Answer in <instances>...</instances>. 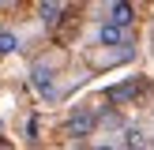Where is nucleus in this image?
Segmentation results:
<instances>
[{
    "mask_svg": "<svg viewBox=\"0 0 154 150\" xmlns=\"http://www.w3.org/2000/svg\"><path fill=\"white\" fill-rule=\"evenodd\" d=\"M94 124H98V116H94L90 109H83V112H75V116L68 120V135H75V139H79V135H90Z\"/></svg>",
    "mask_w": 154,
    "mask_h": 150,
    "instance_id": "obj_4",
    "label": "nucleus"
},
{
    "mask_svg": "<svg viewBox=\"0 0 154 150\" xmlns=\"http://www.w3.org/2000/svg\"><path fill=\"white\" fill-rule=\"evenodd\" d=\"M109 19H113V22H120V26H132V22H135V8H132V0H113Z\"/></svg>",
    "mask_w": 154,
    "mask_h": 150,
    "instance_id": "obj_5",
    "label": "nucleus"
},
{
    "mask_svg": "<svg viewBox=\"0 0 154 150\" xmlns=\"http://www.w3.org/2000/svg\"><path fill=\"white\" fill-rule=\"evenodd\" d=\"M60 15H64V0H42V4H38V19H42L45 26H53Z\"/></svg>",
    "mask_w": 154,
    "mask_h": 150,
    "instance_id": "obj_6",
    "label": "nucleus"
},
{
    "mask_svg": "<svg viewBox=\"0 0 154 150\" xmlns=\"http://www.w3.org/2000/svg\"><path fill=\"white\" fill-rule=\"evenodd\" d=\"M19 49V34H11V30H0V56H8V52Z\"/></svg>",
    "mask_w": 154,
    "mask_h": 150,
    "instance_id": "obj_7",
    "label": "nucleus"
},
{
    "mask_svg": "<svg viewBox=\"0 0 154 150\" xmlns=\"http://www.w3.org/2000/svg\"><path fill=\"white\" fill-rule=\"evenodd\" d=\"M143 146H147L143 131H139V128H128V150H143Z\"/></svg>",
    "mask_w": 154,
    "mask_h": 150,
    "instance_id": "obj_8",
    "label": "nucleus"
},
{
    "mask_svg": "<svg viewBox=\"0 0 154 150\" xmlns=\"http://www.w3.org/2000/svg\"><path fill=\"white\" fill-rule=\"evenodd\" d=\"M30 82H34L38 98H45V101H57V82H53V71L45 64H34L30 68Z\"/></svg>",
    "mask_w": 154,
    "mask_h": 150,
    "instance_id": "obj_1",
    "label": "nucleus"
},
{
    "mask_svg": "<svg viewBox=\"0 0 154 150\" xmlns=\"http://www.w3.org/2000/svg\"><path fill=\"white\" fill-rule=\"evenodd\" d=\"M98 41L105 45V49H117V45H128V26H120V22L105 19L102 30H98Z\"/></svg>",
    "mask_w": 154,
    "mask_h": 150,
    "instance_id": "obj_2",
    "label": "nucleus"
},
{
    "mask_svg": "<svg viewBox=\"0 0 154 150\" xmlns=\"http://www.w3.org/2000/svg\"><path fill=\"white\" fill-rule=\"evenodd\" d=\"M94 150H120V146H117V142H98Z\"/></svg>",
    "mask_w": 154,
    "mask_h": 150,
    "instance_id": "obj_9",
    "label": "nucleus"
},
{
    "mask_svg": "<svg viewBox=\"0 0 154 150\" xmlns=\"http://www.w3.org/2000/svg\"><path fill=\"white\" fill-rule=\"evenodd\" d=\"M0 4H4V8H8V4H15V0H0Z\"/></svg>",
    "mask_w": 154,
    "mask_h": 150,
    "instance_id": "obj_10",
    "label": "nucleus"
},
{
    "mask_svg": "<svg viewBox=\"0 0 154 150\" xmlns=\"http://www.w3.org/2000/svg\"><path fill=\"white\" fill-rule=\"evenodd\" d=\"M150 38H154V26H150Z\"/></svg>",
    "mask_w": 154,
    "mask_h": 150,
    "instance_id": "obj_11",
    "label": "nucleus"
},
{
    "mask_svg": "<svg viewBox=\"0 0 154 150\" xmlns=\"http://www.w3.org/2000/svg\"><path fill=\"white\" fill-rule=\"evenodd\" d=\"M139 90H143V82L128 79V82H120V86H109V90H105V101H109V105H124V101H132Z\"/></svg>",
    "mask_w": 154,
    "mask_h": 150,
    "instance_id": "obj_3",
    "label": "nucleus"
},
{
    "mask_svg": "<svg viewBox=\"0 0 154 150\" xmlns=\"http://www.w3.org/2000/svg\"><path fill=\"white\" fill-rule=\"evenodd\" d=\"M0 150H4V146H0Z\"/></svg>",
    "mask_w": 154,
    "mask_h": 150,
    "instance_id": "obj_12",
    "label": "nucleus"
}]
</instances>
